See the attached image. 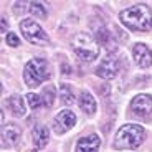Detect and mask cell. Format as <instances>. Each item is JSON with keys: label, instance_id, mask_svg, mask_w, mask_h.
Wrapping results in <instances>:
<instances>
[{"label": "cell", "instance_id": "obj_1", "mask_svg": "<svg viewBox=\"0 0 152 152\" xmlns=\"http://www.w3.org/2000/svg\"><path fill=\"white\" fill-rule=\"evenodd\" d=\"M119 20L132 31H147L152 28V8L145 4H137L119 13Z\"/></svg>", "mask_w": 152, "mask_h": 152}, {"label": "cell", "instance_id": "obj_2", "mask_svg": "<svg viewBox=\"0 0 152 152\" xmlns=\"http://www.w3.org/2000/svg\"><path fill=\"white\" fill-rule=\"evenodd\" d=\"M145 139V131L142 126L139 124H124L119 127L116 132V139H114V149H136L144 142Z\"/></svg>", "mask_w": 152, "mask_h": 152}, {"label": "cell", "instance_id": "obj_3", "mask_svg": "<svg viewBox=\"0 0 152 152\" xmlns=\"http://www.w3.org/2000/svg\"><path fill=\"white\" fill-rule=\"evenodd\" d=\"M71 46L76 56L83 61H94L99 55V43L96 42L93 35L86 33V31L76 33L71 40Z\"/></svg>", "mask_w": 152, "mask_h": 152}, {"label": "cell", "instance_id": "obj_4", "mask_svg": "<svg viewBox=\"0 0 152 152\" xmlns=\"http://www.w3.org/2000/svg\"><path fill=\"white\" fill-rule=\"evenodd\" d=\"M50 76V68L48 63L40 58H33L27 63L25 69H23V80L30 88H37L48 80Z\"/></svg>", "mask_w": 152, "mask_h": 152}, {"label": "cell", "instance_id": "obj_5", "mask_svg": "<svg viewBox=\"0 0 152 152\" xmlns=\"http://www.w3.org/2000/svg\"><path fill=\"white\" fill-rule=\"evenodd\" d=\"M20 30L23 33V38L27 40V42L33 43V45H46L50 43V37L42 27H40V23H37L35 20H22L20 22Z\"/></svg>", "mask_w": 152, "mask_h": 152}, {"label": "cell", "instance_id": "obj_6", "mask_svg": "<svg viewBox=\"0 0 152 152\" xmlns=\"http://www.w3.org/2000/svg\"><path fill=\"white\" fill-rule=\"evenodd\" d=\"M118 71H119L118 58L114 56V55H107V56L98 65V68H96L94 73H96V76L103 78V80H113V78H116Z\"/></svg>", "mask_w": 152, "mask_h": 152}, {"label": "cell", "instance_id": "obj_7", "mask_svg": "<svg viewBox=\"0 0 152 152\" xmlns=\"http://www.w3.org/2000/svg\"><path fill=\"white\" fill-rule=\"evenodd\" d=\"M131 111L137 118H149L152 113V96L151 94H137L131 101Z\"/></svg>", "mask_w": 152, "mask_h": 152}, {"label": "cell", "instance_id": "obj_8", "mask_svg": "<svg viewBox=\"0 0 152 152\" xmlns=\"http://www.w3.org/2000/svg\"><path fill=\"white\" fill-rule=\"evenodd\" d=\"M76 124V116L75 113H71L69 109H63L56 114V118L53 119V129L55 132L63 134L66 131H69L73 126Z\"/></svg>", "mask_w": 152, "mask_h": 152}, {"label": "cell", "instance_id": "obj_9", "mask_svg": "<svg viewBox=\"0 0 152 152\" xmlns=\"http://www.w3.org/2000/svg\"><path fill=\"white\" fill-rule=\"evenodd\" d=\"M132 58L141 68H149L152 65V51L144 43H136L132 46Z\"/></svg>", "mask_w": 152, "mask_h": 152}, {"label": "cell", "instance_id": "obj_10", "mask_svg": "<svg viewBox=\"0 0 152 152\" xmlns=\"http://www.w3.org/2000/svg\"><path fill=\"white\" fill-rule=\"evenodd\" d=\"M99 144H101V141H99L98 134L81 137L76 144V152H98Z\"/></svg>", "mask_w": 152, "mask_h": 152}, {"label": "cell", "instance_id": "obj_11", "mask_svg": "<svg viewBox=\"0 0 152 152\" xmlns=\"http://www.w3.org/2000/svg\"><path fill=\"white\" fill-rule=\"evenodd\" d=\"M20 139V131L17 126H4L2 127V147H10L15 145Z\"/></svg>", "mask_w": 152, "mask_h": 152}, {"label": "cell", "instance_id": "obj_12", "mask_svg": "<svg viewBox=\"0 0 152 152\" xmlns=\"http://www.w3.org/2000/svg\"><path fill=\"white\" fill-rule=\"evenodd\" d=\"M31 137H33V144L37 149H43L50 141V131L46 126L38 124L33 127V132H31Z\"/></svg>", "mask_w": 152, "mask_h": 152}, {"label": "cell", "instance_id": "obj_13", "mask_svg": "<svg viewBox=\"0 0 152 152\" xmlns=\"http://www.w3.org/2000/svg\"><path fill=\"white\" fill-rule=\"evenodd\" d=\"M7 107L12 111V114L13 116H17V118H23L25 116V101H23L22 96L18 94H12L7 98Z\"/></svg>", "mask_w": 152, "mask_h": 152}, {"label": "cell", "instance_id": "obj_14", "mask_svg": "<svg viewBox=\"0 0 152 152\" xmlns=\"http://www.w3.org/2000/svg\"><path fill=\"white\" fill-rule=\"evenodd\" d=\"M80 107L83 109V113H86V114H94L96 113V109H98V104H96V99L93 98V94L91 93H88V91H81L80 93Z\"/></svg>", "mask_w": 152, "mask_h": 152}, {"label": "cell", "instance_id": "obj_15", "mask_svg": "<svg viewBox=\"0 0 152 152\" xmlns=\"http://www.w3.org/2000/svg\"><path fill=\"white\" fill-rule=\"evenodd\" d=\"M60 99H61V103L66 104V106L73 104L75 96H73V91H71V86L69 84H60Z\"/></svg>", "mask_w": 152, "mask_h": 152}, {"label": "cell", "instance_id": "obj_16", "mask_svg": "<svg viewBox=\"0 0 152 152\" xmlns=\"http://www.w3.org/2000/svg\"><path fill=\"white\" fill-rule=\"evenodd\" d=\"M28 10H30V13L33 17H37V18H46V8L43 4H40V2H30V7H28Z\"/></svg>", "mask_w": 152, "mask_h": 152}, {"label": "cell", "instance_id": "obj_17", "mask_svg": "<svg viewBox=\"0 0 152 152\" xmlns=\"http://www.w3.org/2000/svg\"><path fill=\"white\" fill-rule=\"evenodd\" d=\"M43 104H45L46 107H51L55 104V86H46L45 89H43Z\"/></svg>", "mask_w": 152, "mask_h": 152}, {"label": "cell", "instance_id": "obj_18", "mask_svg": "<svg viewBox=\"0 0 152 152\" xmlns=\"http://www.w3.org/2000/svg\"><path fill=\"white\" fill-rule=\"evenodd\" d=\"M27 103L30 104L31 109H37V107H40L43 104V99H42V96L35 94V93H28L27 94Z\"/></svg>", "mask_w": 152, "mask_h": 152}, {"label": "cell", "instance_id": "obj_19", "mask_svg": "<svg viewBox=\"0 0 152 152\" xmlns=\"http://www.w3.org/2000/svg\"><path fill=\"white\" fill-rule=\"evenodd\" d=\"M7 43L15 48V46L20 45V40H18V37H17L15 33H7Z\"/></svg>", "mask_w": 152, "mask_h": 152}]
</instances>
